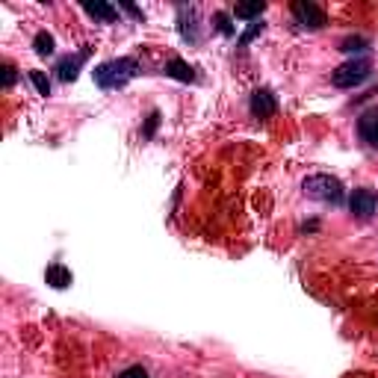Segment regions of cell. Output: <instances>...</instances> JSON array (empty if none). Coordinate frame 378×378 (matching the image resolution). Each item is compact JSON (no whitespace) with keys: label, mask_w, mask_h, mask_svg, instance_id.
<instances>
[{"label":"cell","mask_w":378,"mask_h":378,"mask_svg":"<svg viewBox=\"0 0 378 378\" xmlns=\"http://www.w3.org/2000/svg\"><path fill=\"white\" fill-rule=\"evenodd\" d=\"M293 15L305 30L325 27V12H322L316 3H310V0H298V3H293Z\"/></svg>","instance_id":"4"},{"label":"cell","mask_w":378,"mask_h":378,"mask_svg":"<svg viewBox=\"0 0 378 378\" xmlns=\"http://www.w3.org/2000/svg\"><path fill=\"white\" fill-rule=\"evenodd\" d=\"M375 204H378V198L370 192V189H354L352 198H349L352 213H354V216H363V219L375 213Z\"/></svg>","instance_id":"6"},{"label":"cell","mask_w":378,"mask_h":378,"mask_svg":"<svg viewBox=\"0 0 378 378\" xmlns=\"http://www.w3.org/2000/svg\"><path fill=\"white\" fill-rule=\"evenodd\" d=\"M80 62H83V53H80V57H65V60L57 65V71H60V80H65V83H69V80H74V77H77V71H80Z\"/></svg>","instance_id":"11"},{"label":"cell","mask_w":378,"mask_h":378,"mask_svg":"<svg viewBox=\"0 0 378 378\" xmlns=\"http://www.w3.org/2000/svg\"><path fill=\"white\" fill-rule=\"evenodd\" d=\"M263 12H266V3H260V0H254V3H237V6H233V18H246V21L260 18Z\"/></svg>","instance_id":"10"},{"label":"cell","mask_w":378,"mask_h":378,"mask_svg":"<svg viewBox=\"0 0 378 378\" xmlns=\"http://www.w3.org/2000/svg\"><path fill=\"white\" fill-rule=\"evenodd\" d=\"M302 189H305V195L316 198V201H325V204L343 201V183L334 174H310L302 181Z\"/></svg>","instance_id":"2"},{"label":"cell","mask_w":378,"mask_h":378,"mask_svg":"<svg viewBox=\"0 0 378 378\" xmlns=\"http://www.w3.org/2000/svg\"><path fill=\"white\" fill-rule=\"evenodd\" d=\"M340 51H346V53H361V51H366V39H361V36H349V39H343Z\"/></svg>","instance_id":"14"},{"label":"cell","mask_w":378,"mask_h":378,"mask_svg":"<svg viewBox=\"0 0 378 378\" xmlns=\"http://www.w3.org/2000/svg\"><path fill=\"white\" fill-rule=\"evenodd\" d=\"M118 378H148V372L142 370V366H130V370H125Z\"/></svg>","instance_id":"18"},{"label":"cell","mask_w":378,"mask_h":378,"mask_svg":"<svg viewBox=\"0 0 378 378\" xmlns=\"http://www.w3.org/2000/svg\"><path fill=\"white\" fill-rule=\"evenodd\" d=\"M165 77L181 80V83H192L195 80V71H192V65L183 62V60H169V62H165Z\"/></svg>","instance_id":"8"},{"label":"cell","mask_w":378,"mask_h":378,"mask_svg":"<svg viewBox=\"0 0 378 378\" xmlns=\"http://www.w3.org/2000/svg\"><path fill=\"white\" fill-rule=\"evenodd\" d=\"M361 133H363L366 139H370V145L378 148V113L363 116V121H361Z\"/></svg>","instance_id":"12"},{"label":"cell","mask_w":378,"mask_h":378,"mask_svg":"<svg viewBox=\"0 0 378 378\" xmlns=\"http://www.w3.org/2000/svg\"><path fill=\"white\" fill-rule=\"evenodd\" d=\"M251 113L258 118H269V116L278 113V101H275V95L269 92V89H258V92L251 95Z\"/></svg>","instance_id":"5"},{"label":"cell","mask_w":378,"mask_h":378,"mask_svg":"<svg viewBox=\"0 0 378 378\" xmlns=\"http://www.w3.org/2000/svg\"><path fill=\"white\" fill-rule=\"evenodd\" d=\"M157 125H160V113H151L148 121H145V130H142V133H145V136H154V130H157Z\"/></svg>","instance_id":"17"},{"label":"cell","mask_w":378,"mask_h":378,"mask_svg":"<svg viewBox=\"0 0 378 378\" xmlns=\"http://www.w3.org/2000/svg\"><path fill=\"white\" fill-rule=\"evenodd\" d=\"M44 281H48L53 290H65V287L71 284V269H65L62 263H51L48 269H44Z\"/></svg>","instance_id":"7"},{"label":"cell","mask_w":378,"mask_h":378,"mask_svg":"<svg viewBox=\"0 0 378 378\" xmlns=\"http://www.w3.org/2000/svg\"><path fill=\"white\" fill-rule=\"evenodd\" d=\"M0 71H3V86L9 89V86L15 83V69H12V65H3V69H0Z\"/></svg>","instance_id":"20"},{"label":"cell","mask_w":378,"mask_h":378,"mask_svg":"<svg viewBox=\"0 0 378 378\" xmlns=\"http://www.w3.org/2000/svg\"><path fill=\"white\" fill-rule=\"evenodd\" d=\"M33 48H36V53L39 57H51L53 53V36L51 33H36V39H33Z\"/></svg>","instance_id":"13"},{"label":"cell","mask_w":378,"mask_h":378,"mask_svg":"<svg viewBox=\"0 0 378 378\" xmlns=\"http://www.w3.org/2000/svg\"><path fill=\"white\" fill-rule=\"evenodd\" d=\"M83 9H86V12L92 15V18H101V21H116V18H118L116 9L109 6V3H101V0H95V3H92V0H86Z\"/></svg>","instance_id":"9"},{"label":"cell","mask_w":378,"mask_h":378,"mask_svg":"<svg viewBox=\"0 0 378 378\" xmlns=\"http://www.w3.org/2000/svg\"><path fill=\"white\" fill-rule=\"evenodd\" d=\"M370 77V62L366 60H349L343 62L340 69L331 71V83L340 86V89H354L358 83H363Z\"/></svg>","instance_id":"3"},{"label":"cell","mask_w":378,"mask_h":378,"mask_svg":"<svg viewBox=\"0 0 378 378\" xmlns=\"http://www.w3.org/2000/svg\"><path fill=\"white\" fill-rule=\"evenodd\" d=\"M260 33H263V24H260V21H258V24H251L246 33H242V36H240V48H246V44H251L254 39H258L260 36Z\"/></svg>","instance_id":"16"},{"label":"cell","mask_w":378,"mask_h":378,"mask_svg":"<svg viewBox=\"0 0 378 378\" xmlns=\"http://www.w3.org/2000/svg\"><path fill=\"white\" fill-rule=\"evenodd\" d=\"M133 74H136V60H130V57L109 60L95 69V83L101 89H121L127 80H133Z\"/></svg>","instance_id":"1"},{"label":"cell","mask_w":378,"mask_h":378,"mask_svg":"<svg viewBox=\"0 0 378 378\" xmlns=\"http://www.w3.org/2000/svg\"><path fill=\"white\" fill-rule=\"evenodd\" d=\"M30 80H33V86L39 89V95H44V98L51 95V80H48V77H44L42 71H30Z\"/></svg>","instance_id":"15"},{"label":"cell","mask_w":378,"mask_h":378,"mask_svg":"<svg viewBox=\"0 0 378 378\" xmlns=\"http://www.w3.org/2000/svg\"><path fill=\"white\" fill-rule=\"evenodd\" d=\"M216 24H219V30L225 33V36H231V18H228L225 12H219V15H216Z\"/></svg>","instance_id":"19"}]
</instances>
